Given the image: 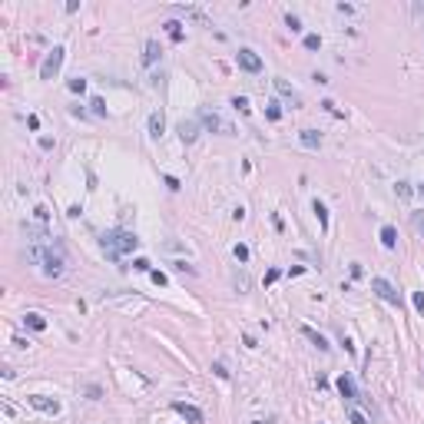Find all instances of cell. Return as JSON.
Wrapping results in <instances>:
<instances>
[{
    "label": "cell",
    "instance_id": "obj_1",
    "mask_svg": "<svg viewBox=\"0 0 424 424\" xmlns=\"http://www.w3.org/2000/svg\"><path fill=\"white\" fill-rule=\"evenodd\" d=\"M100 245H103V256L116 262V259H123L126 252H136L139 249V239H136V232L113 229V232H106V236L100 239Z\"/></svg>",
    "mask_w": 424,
    "mask_h": 424
},
{
    "label": "cell",
    "instance_id": "obj_2",
    "mask_svg": "<svg viewBox=\"0 0 424 424\" xmlns=\"http://www.w3.org/2000/svg\"><path fill=\"white\" fill-rule=\"evenodd\" d=\"M63 56H67V50H63V47H53V50L47 53L44 67H40V80H53V76L60 73V67H63Z\"/></svg>",
    "mask_w": 424,
    "mask_h": 424
},
{
    "label": "cell",
    "instance_id": "obj_3",
    "mask_svg": "<svg viewBox=\"0 0 424 424\" xmlns=\"http://www.w3.org/2000/svg\"><path fill=\"white\" fill-rule=\"evenodd\" d=\"M371 292L378 295V299H385L388 305H401V295H398V288H394L388 279H371Z\"/></svg>",
    "mask_w": 424,
    "mask_h": 424
},
{
    "label": "cell",
    "instance_id": "obj_4",
    "mask_svg": "<svg viewBox=\"0 0 424 424\" xmlns=\"http://www.w3.org/2000/svg\"><path fill=\"white\" fill-rule=\"evenodd\" d=\"M199 119H202V123H206V126H209V130H216V133H222V136H236V126H232V123H225V119H222V116H216V113H209V110H202V113H199Z\"/></svg>",
    "mask_w": 424,
    "mask_h": 424
},
{
    "label": "cell",
    "instance_id": "obj_5",
    "mask_svg": "<svg viewBox=\"0 0 424 424\" xmlns=\"http://www.w3.org/2000/svg\"><path fill=\"white\" fill-rule=\"evenodd\" d=\"M63 252H53V249H47V259H44V275L47 279H60L63 275Z\"/></svg>",
    "mask_w": 424,
    "mask_h": 424
},
{
    "label": "cell",
    "instance_id": "obj_6",
    "mask_svg": "<svg viewBox=\"0 0 424 424\" xmlns=\"http://www.w3.org/2000/svg\"><path fill=\"white\" fill-rule=\"evenodd\" d=\"M236 60H239V70H245V73H259L262 70V56L256 50H239Z\"/></svg>",
    "mask_w": 424,
    "mask_h": 424
},
{
    "label": "cell",
    "instance_id": "obj_7",
    "mask_svg": "<svg viewBox=\"0 0 424 424\" xmlns=\"http://www.w3.org/2000/svg\"><path fill=\"white\" fill-rule=\"evenodd\" d=\"M173 411H176V414H182V418H186L189 424H202V421H206L199 408H196V405H186V401H176V405H173Z\"/></svg>",
    "mask_w": 424,
    "mask_h": 424
},
{
    "label": "cell",
    "instance_id": "obj_8",
    "mask_svg": "<svg viewBox=\"0 0 424 424\" xmlns=\"http://www.w3.org/2000/svg\"><path fill=\"white\" fill-rule=\"evenodd\" d=\"M27 401H30L33 408H40V411H47V414H60V401L47 398V394H30Z\"/></svg>",
    "mask_w": 424,
    "mask_h": 424
},
{
    "label": "cell",
    "instance_id": "obj_9",
    "mask_svg": "<svg viewBox=\"0 0 424 424\" xmlns=\"http://www.w3.org/2000/svg\"><path fill=\"white\" fill-rule=\"evenodd\" d=\"M196 136H199V123H196V119H182L179 123V139L182 143H196Z\"/></svg>",
    "mask_w": 424,
    "mask_h": 424
},
{
    "label": "cell",
    "instance_id": "obj_10",
    "mask_svg": "<svg viewBox=\"0 0 424 424\" xmlns=\"http://www.w3.org/2000/svg\"><path fill=\"white\" fill-rule=\"evenodd\" d=\"M338 391H342L345 401H358V388H355V381H351V374H342V378H338Z\"/></svg>",
    "mask_w": 424,
    "mask_h": 424
},
{
    "label": "cell",
    "instance_id": "obj_11",
    "mask_svg": "<svg viewBox=\"0 0 424 424\" xmlns=\"http://www.w3.org/2000/svg\"><path fill=\"white\" fill-rule=\"evenodd\" d=\"M302 335H305V338L315 345L318 351H328V348H331V345H328V338H325V335H318V331L312 328V325H302Z\"/></svg>",
    "mask_w": 424,
    "mask_h": 424
},
{
    "label": "cell",
    "instance_id": "obj_12",
    "mask_svg": "<svg viewBox=\"0 0 424 424\" xmlns=\"http://www.w3.org/2000/svg\"><path fill=\"white\" fill-rule=\"evenodd\" d=\"M162 133H166V116H162V113L156 110V113H150V136H153V139H159Z\"/></svg>",
    "mask_w": 424,
    "mask_h": 424
},
{
    "label": "cell",
    "instance_id": "obj_13",
    "mask_svg": "<svg viewBox=\"0 0 424 424\" xmlns=\"http://www.w3.org/2000/svg\"><path fill=\"white\" fill-rule=\"evenodd\" d=\"M299 139H302V146H308V150H318V146H322V133L318 130H302Z\"/></svg>",
    "mask_w": 424,
    "mask_h": 424
},
{
    "label": "cell",
    "instance_id": "obj_14",
    "mask_svg": "<svg viewBox=\"0 0 424 424\" xmlns=\"http://www.w3.org/2000/svg\"><path fill=\"white\" fill-rule=\"evenodd\" d=\"M275 90H279V93H282V96H285V100H288V103H292V106H302V96H299V93H295V90H292V87H288V83H285V80H275Z\"/></svg>",
    "mask_w": 424,
    "mask_h": 424
},
{
    "label": "cell",
    "instance_id": "obj_15",
    "mask_svg": "<svg viewBox=\"0 0 424 424\" xmlns=\"http://www.w3.org/2000/svg\"><path fill=\"white\" fill-rule=\"evenodd\" d=\"M24 325H27V328H33V331H44L47 328V318L37 315V312H27L24 315Z\"/></svg>",
    "mask_w": 424,
    "mask_h": 424
},
{
    "label": "cell",
    "instance_id": "obj_16",
    "mask_svg": "<svg viewBox=\"0 0 424 424\" xmlns=\"http://www.w3.org/2000/svg\"><path fill=\"white\" fill-rule=\"evenodd\" d=\"M381 245H385V249H394V245H398V232H394V225H381Z\"/></svg>",
    "mask_w": 424,
    "mask_h": 424
},
{
    "label": "cell",
    "instance_id": "obj_17",
    "mask_svg": "<svg viewBox=\"0 0 424 424\" xmlns=\"http://www.w3.org/2000/svg\"><path fill=\"white\" fill-rule=\"evenodd\" d=\"M159 56H162L159 44H156V40H150V44H146V53H143V63H146V67H153V63H156Z\"/></svg>",
    "mask_w": 424,
    "mask_h": 424
},
{
    "label": "cell",
    "instance_id": "obj_18",
    "mask_svg": "<svg viewBox=\"0 0 424 424\" xmlns=\"http://www.w3.org/2000/svg\"><path fill=\"white\" fill-rule=\"evenodd\" d=\"M315 216H318V222H322V232H328V209H325L322 199H315Z\"/></svg>",
    "mask_w": 424,
    "mask_h": 424
},
{
    "label": "cell",
    "instance_id": "obj_19",
    "mask_svg": "<svg viewBox=\"0 0 424 424\" xmlns=\"http://www.w3.org/2000/svg\"><path fill=\"white\" fill-rule=\"evenodd\" d=\"M394 193H398V199H411V182H398V186H394Z\"/></svg>",
    "mask_w": 424,
    "mask_h": 424
},
{
    "label": "cell",
    "instance_id": "obj_20",
    "mask_svg": "<svg viewBox=\"0 0 424 424\" xmlns=\"http://www.w3.org/2000/svg\"><path fill=\"white\" fill-rule=\"evenodd\" d=\"M265 113H268V119H272V123H279V119H282V106L275 103V100L268 103V110H265Z\"/></svg>",
    "mask_w": 424,
    "mask_h": 424
},
{
    "label": "cell",
    "instance_id": "obj_21",
    "mask_svg": "<svg viewBox=\"0 0 424 424\" xmlns=\"http://www.w3.org/2000/svg\"><path fill=\"white\" fill-rule=\"evenodd\" d=\"M90 106H93L96 116H106V103H103V96H93V100H90Z\"/></svg>",
    "mask_w": 424,
    "mask_h": 424
},
{
    "label": "cell",
    "instance_id": "obj_22",
    "mask_svg": "<svg viewBox=\"0 0 424 424\" xmlns=\"http://www.w3.org/2000/svg\"><path fill=\"white\" fill-rule=\"evenodd\" d=\"M285 27H288L292 33H299V30H302V20L295 17V13H288V17H285Z\"/></svg>",
    "mask_w": 424,
    "mask_h": 424
},
{
    "label": "cell",
    "instance_id": "obj_23",
    "mask_svg": "<svg viewBox=\"0 0 424 424\" xmlns=\"http://www.w3.org/2000/svg\"><path fill=\"white\" fill-rule=\"evenodd\" d=\"M318 47H322V37H318V33H308L305 37V50H318Z\"/></svg>",
    "mask_w": 424,
    "mask_h": 424
},
{
    "label": "cell",
    "instance_id": "obj_24",
    "mask_svg": "<svg viewBox=\"0 0 424 424\" xmlns=\"http://www.w3.org/2000/svg\"><path fill=\"white\" fill-rule=\"evenodd\" d=\"M166 27H169V37H173L176 44H179V40H182V30H179V24H176V20H169Z\"/></svg>",
    "mask_w": 424,
    "mask_h": 424
},
{
    "label": "cell",
    "instance_id": "obj_25",
    "mask_svg": "<svg viewBox=\"0 0 424 424\" xmlns=\"http://www.w3.org/2000/svg\"><path fill=\"white\" fill-rule=\"evenodd\" d=\"M212 374H216V378H229V368H225L222 362H212Z\"/></svg>",
    "mask_w": 424,
    "mask_h": 424
},
{
    "label": "cell",
    "instance_id": "obj_26",
    "mask_svg": "<svg viewBox=\"0 0 424 424\" xmlns=\"http://www.w3.org/2000/svg\"><path fill=\"white\" fill-rule=\"evenodd\" d=\"M133 268H136V272H153V262H150V259H136Z\"/></svg>",
    "mask_w": 424,
    "mask_h": 424
},
{
    "label": "cell",
    "instance_id": "obj_27",
    "mask_svg": "<svg viewBox=\"0 0 424 424\" xmlns=\"http://www.w3.org/2000/svg\"><path fill=\"white\" fill-rule=\"evenodd\" d=\"M232 106H236L239 113H249L252 106H249V100H245V96H236V100H232Z\"/></svg>",
    "mask_w": 424,
    "mask_h": 424
},
{
    "label": "cell",
    "instance_id": "obj_28",
    "mask_svg": "<svg viewBox=\"0 0 424 424\" xmlns=\"http://www.w3.org/2000/svg\"><path fill=\"white\" fill-rule=\"evenodd\" d=\"M232 256H236L239 262H249V249H245V245H236V249H232Z\"/></svg>",
    "mask_w": 424,
    "mask_h": 424
},
{
    "label": "cell",
    "instance_id": "obj_29",
    "mask_svg": "<svg viewBox=\"0 0 424 424\" xmlns=\"http://www.w3.org/2000/svg\"><path fill=\"white\" fill-rule=\"evenodd\" d=\"M411 225L418 232H424V212H411Z\"/></svg>",
    "mask_w": 424,
    "mask_h": 424
},
{
    "label": "cell",
    "instance_id": "obj_30",
    "mask_svg": "<svg viewBox=\"0 0 424 424\" xmlns=\"http://www.w3.org/2000/svg\"><path fill=\"white\" fill-rule=\"evenodd\" d=\"M348 421H351V424H368V421H365V414H362V411H358V408H351V414H348Z\"/></svg>",
    "mask_w": 424,
    "mask_h": 424
},
{
    "label": "cell",
    "instance_id": "obj_31",
    "mask_svg": "<svg viewBox=\"0 0 424 424\" xmlns=\"http://www.w3.org/2000/svg\"><path fill=\"white\" fill-rule=\"evenodd\" d=\"M70 90H73V93H83V90H87V80H80V76L70 80Z\"/></svg>",
    "mask_w": 424,
    "mask_h": 424
},
{
    "label": "cell",
    "instance_id": "obj_32",
    "mask_svg": "<svg viewBox=\"0 0 424 424\" xmlns=\"http://www.w3.org/2000/svg\"><path fill=\"white\" fill-rule=\"evenodd\" d=\"M150 279H153V282H156V285H166V282H169V279H166V275H162V272H159V268H153V272H150Z\"/></svg>",
    "mask_w": 424,
    "mask_h": 424
},
{
    "label": "cell",
    "instance_id": "obj_33",
    "mask_svg": "<svg viewBox=\"0 0 424 424\" xmlns=\"http://www.w3.org/2000/svg\"><path fill=\"white\" fill-rule=\"evenodd\" d=\"M411 302H414V308H418V312L424 315V292H414V299H411Z\"/></svg>",
    "mask_w": 424,
    "mask_h": 424
},
{
    "label": "cell",
    "instance_id": "obj_34",
    "mask_svg": "<svg viewBox=\"0 0 424 424\" xmlns=\"http://www.w3.org/2000/svg\"><path fill=\"white\" fill-rule=\"evenodd\" d=\"M279 275H282V272H279V268H268V272H265V285H272V282H275V279H279Z\"/></svg>",
    "mask_w": 424,
    "mask_h": 424
},
{
    "label": "cell",
    "instance_id": "obj_35",
    "mask_svg": "<svg viewBox=\"0 0 424 424\" xmlns=\"http://www.w3.org/2000/svg\"><path fill=\"white\" fill-rule=\"evenodd\" d=\"M50 219V212H47V206H37V222H47Z\"/></svg>",
    "mask_w": 424,
    "mask_h": 424
},
{
    "label": "cell",
    "instance_id": "obj_36",
    "mask_svg": "<svg viewBox=\"0 0 424 424\" xmlns=\"http://www.w3.org/2000/svg\"><path fill=\"white\" fill-rule=\"evenodd\" d=\"M176 272H189V275H193L196 268H193V265H186V262H176Z\"/></svg>",
    "mask_w": 424,
    "mask_h": 424
},
{
    "label": "cell",
    "instance_id": "obj_37",
    "mask_svg": "<svg viewBox=\"0 0 424 424\" xmlns=\"http://www.w3.org/2000/svg\"><path fill=\"white\" fill-rule=\"evenodd\" d=\"M252 424H272V418H265V421H262V418H259V421H252Z\"/></svg>",
    "mask_w": 424,
    "mask_h": 424
},
{
    "label": "cell",
    "instance_id": "obj_38",
    "mask_svg": "<svg viewBox=\"0 0 424 424\" xmlns=\"http://www.w3.org/2000/svg\"><path fill=\"white\" fill-rule=\"evenodd\" d=\"M421 189H424V186H421Z\"/></svg>",
    "mask_w": 424,
    "mask_h": 424
}]
</instances>
